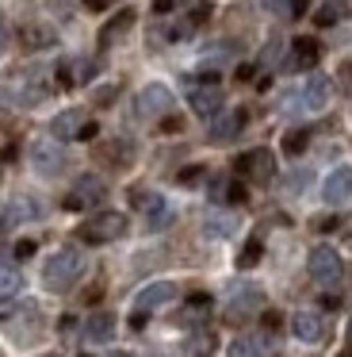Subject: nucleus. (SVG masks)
I'll use <instances>...</instances> for the list:
<instances>
[{
  "label": "nucleus",
  "mask_w": 352,
  "mask_h": 357,
  "mask_svg": "<svg viewBox=\"0 0 352 357\" xmlns=\"http://www.w3.org/2000/svg\"><path fill=\"white\" fill-rule=\"evenodd\" d=\"M84 273V257H81V250H73V246H65V250H58V254L50 257V261L42 265V284L50 288V292H65L69 284H73L77 277Z\"/></svg>",
  "instance_id": "1"
},
{
  "label": "nucleus",
  "mask_w": 352,
  "mask_h": 357,
  "mask_svg": "<svg viewBox=\"0 0 352 357\" xmlns=\"http://www.w3.org/2000/svg\"><path fill=\"white\" fill-rule=\"evenodd\" d=\"M84 242H111V238H122L127 234V215L122 211H96L88 215L81 227H77Z\"/></svg>",
  "instance_id": "2"
},
{
  "label": "nucleus",
  "mask_w": 352,
  "mask_h": 357,
  "mask_svg": "<svg viewBox=\"0 0 352 357\" xmlns=\"http://www.w3.org/2000/svg\"><path fill=\"white\" fill-rule=\"evenodd\" d=\"M310 277L318 284H341L344 277V261L333 246H314L310 250Z\"/></svg>",
  "instance_id": "3"
},
{
  "label": "nucleus",
  "mask_w": 352,
  "mask_h": 357,
  "mask_svg": "<svg viewBox=\"0 0 352 357\" xmlns=\"http://www.w3.org/2000/svg\"><path fill=\"white\" fill-rule=\"evenodd\" d=\"M31 165H35V173H42V177H58V173L65 169V150H61V142H50V139L31 142Z\"/></svg>",
  "instance_id": "4"
},
{
  "label": "nucleus",
  "mask_w": 352,
  "mask_h": 357,
  "mask_svg": "<svg viewBox=\"0 0 352 357\" xmlns=\"http://www.w3.org/2000/svg\"><path fill=\"white\" fill-rule=\"evenodd\" d=\"M237 173H241V177H249V181H257V185H268V181L275 177L272 150L257 146V150H249V154H241V158H237Z\"/></svg>",
  "instance_id": "5"
},
{
  "label": "nucleus",
  "mask_w": 352,
  "mask_h": 357,
  "mask_svg": "<svg viewBox=\"0 0 352 357\" xmlns=\"http://www.w3.org/2000/svg\"><path fill=\"white\" fill-rule=\"evenodd\" d=\"M107 196V185L96 177V173H84V177H77L73 192L65 196V208L69 211H81V208H92V204H99Z\"/></svg>",
  "instance_id": "6"
},
{
  "label": "nucleus",
  "mask_w": 352,
  "mask_h": 357,
  "mask_svg": "<svg viewBox=\"0 0 352 357\" xmlns=\"http://www.w3.org/2000/svg\"><path fill=\"white\" fill-rule=\"evenodd\" d=\"M291 331H295V338L306 342V346H321V342L329 338V323L318 311H298V315L291 319Z\"/></svg>",
  "instance_id": "7"
},
{
  "label": "nucleus",
  "mask_w": 352,
  "mask_h": 357,
  "mask_svg": "<svg viewBox=\"0 0 352 357\" xmlns=\"http://www.w3.org/2000/svg\"><path fill=\"white\" fill-rule=\"evenodd\" d=\"M260 303H264V292L260 288H237L234 292V300L226 303V319L230 323H245V319H253L260 311Z\"/></svg>",
  "instance_id": "8"
},
{
  "label": "nucleus",
  "mask_w": 352,
  "mask_h": 357,
  "mask_svg": "<svg viewBox=\"0 0 352 357\" xmlns=\"http://www.w3.org/2000/svg\"><path fill=\"white\" fill-rule=\"evenodd\" d=\"M138 112L142 116H165V112H173V89L161 85V81H153V85H145L142 93H138Z\"/></svg>",
  "instance_id": "9"
},
{
  "label": "nucleus",
  "mask_w": 352,
  "mask_h": 357,
  "mask_svg": "<svg viewBox=\"0 0 352 357\" xmlns=\"http://www.w3.org/2000/svg\"><path fill=\"white\" fill-rule=\"evenodd\" d=\"M173 296H176V284H173V280H153V284H145L142 292L134 296V311H138V315H150V311L165 307Z\"/></svg>",
  "instance_id": "10"
},
{
  "label": "nucleus",
  "mask_w": 352,
  "mask_h": 357,
  "mask_svg": "<svg viewBox=\"0 0 352 357\" xmlns=\"http://www.w3.org/2000/svg\"><path fill=\"white\" fill-rule=\"evenodd\" d=\"M191 112L203 119H214L222 112V89L218 85H191V96H188Z\"/></svg>",
  "instance_id": "11"
},
{
  "label": "nucleus",
  "mask_w": 352,
  "mask_h": 357,
  "mask_svg": "<svg viewBox=\"0 0 352 357\" xmlns=\"http://www.w3.org/2000/svg\"><path fill=\"white\" fill-rule=\"evenodd\" d=\"M321 196H326V204H349L352 200V169L349 165H337L329 173L326 185H321Z\"/></svg>",
  "instance_id": "12"
},
{
  "label": "nucleus",
  "mask_w": 352,
  "mask_h": 357,
  "mask_svg": "<svg viewBox=\"0 0 352 357\" xmlns=\"http://www.w3.org/2000/svg\"><path fill=\"white\" fill-rule=\"evenodd\" d=\"M329 93H333V85H329V77H321V73H314V77H306L303 93H298V104H303L306 112H321L329 104Z\"/></svg>",
  "instance_id": "13"
},
{
  "label": "nucleus",
  "mask_w": 352,
  "mask_h": 357,
  "mask_svg": "<svg viewBox=\"0 0 352 357\" xmlns=\"http://www.w3.org/2000/svg\"><path fill=\"white\" fill-rule=\"evenodd\" d=\"M84 123H88V116H84L81 108H69V112H61V116L50 123V131H54L58 142H73V139H81Z\"/></svg>",
  "instance_id": "14"
},
{
  "label": "nucleus",
  "mask_w": 352,
  "mask_h": 357,
  "mask_svg": "<svg viewBox=\"0 0 352 357\" xmlns=\"http://www.w3.org/2000/svg\"><path fill=\"white\" fill-rule=\"evenodd\" d=\"M96 158L104 165H111V169H127V165L134 162V142L111 139V142H104V146H96Z\"/></svg>",
  "instance_id": "15"
},
{
  "label": "nucleus",
  "mask_w": 352,
  "mask_h": 357,
  "mask_svg": "<svg viewBox=\"0 0 352 357\" xmlns=\"http://www.w3.org/2000/svg\"><path fill=\"white\" fill-rule=\"evenodd\" d=\"M245 127V112H218V116L211 119V142H230L237 139Z\"/></svg>",
  "instance_id": "16"
},
{
  "label": "nucleus",
  "mask_w": 352,
  "mask_h": 357,
  "mask_svg": "<svg viewBox=\"0 0 352 357\" xmlns=\"http://www.w3.org/2000/svg\"><path fill=\"white\" fill-rule=\"evenodd\" d=\"M321 58L318 39H295L291 43V58H287V70H314Z\"/></svg>",
  "instance_id": "17"
},
{
  "label": "nucleus",
  "mask_w": 352,
  "mask_h": 357,
  "mask_svg": "<svg viewBox=\"0 0 352 357\" xmlns=\"http://www.w3.org/2000/svg\"><path fill=\"white\" fill-rule=\"evenodd\" d=\"M134 27V12L130 8H122V12H115L111 20H107L104 27H99V47H115V43L122 39V35Z\"/></svg>",
  "instance_id": "18"
},
{
  "label": "nucleus",
  "mask_w": 352,
  "mask_h": 357,
  "mask_svg": "<svg viewBox=\"0 0 352 357\" xmlns=\"http://www.w3.org/2000/svg\"><path fill=\"white\" fill-rule=\"evenodd\" d=\"M272 342L264 334H241V338L230 342V357H268Z\"/></svg>",
  "instance_id": "19"
},
{
  "label": "nucleus",
  "mask_w": 352,
  "mask_h": 357,
  "mask_svg": "<svg viewBox=\"0 0 352 357\" xmlns=\"http://www.w3.org/2000/svg\"><path fill=\"white\" fill-rule=\"evenodd\" d=\"M19 43L27 50H50L54 43H58V31H54V27H46V24H27L19 31Z\"/></svg>",
  "instance_id": "20"
},
{
  "label": "nucleus",
  "mask_w": 352,
  "mask_h": 357,
  "mask_svg": "<svg viewBox=\"0 0 352 357\" xmlns=\"http://www.w3.org/2000/svg\"><path fill=\"white\" fill-rule=\"evenodd\" d=\"M4 211H8V223L19 227V223H27V219H38V215H42V204H38V200H27V196H19V200L4 204Z\"/></svg>",
  "instance_id": "21"
},
{
  "label": "nucleus",
  "mask_w": 352,
  "mask_h": 357,
  "mask_svg": "<svg viewBox=\"0 0 352 357\" xmlns=\"http://www.w3.org/2000/svg\"><path fill=\"white\" fill-rule=\"evenodd\" d=\"M115 334V315L111 311H96V315L88 319V326H84V338L88 342H111Z\"/></svg>",
  "instance_id": "22"
},
{
  "label": "nucleus",
  "mask_w": 352,
  "mask_h": 357,
  "mask_svg": "<svg viewBox=\"0 0 352 357\" xmlns=\"http://www.w3.org/2000/svg\"><path fill=\"white\" fill-rule=\"evenodd\" d=\"M214 349H218V338H214V331L199 326L195 334H188V354H191V357H214Z\"/></svg>",
  "instance_id": "23"
},
{
  "label": "nucleus",
  "mask_w": 352,
  "mask_h": 357,
  "mask_svg": "<svg viewBox=\"0 0 352 357\" xmlns=\"http://www.w3.org/2000/svg\"><path fill=\"white\" fill-rule=\"evenodd\" d=\"M203 231H207V238H226V234L237 231V219H234V215H222V211H214V215L203 223Z\"/></svg>",
  "instance_id": "24"
},
{
  "label": "nucleus",
  "mask_w": 352,
  "mask_h": 357,
  "mask_svg": "<svg viewBox=\"0 0 352 357\" xmlns=\"http://www.w3.org/2000/svg\"><path fill=\"white\" fill-rule=\"evenodd\" d=\"M341 16H344V4L329 0V4H321V8L314 12V24H318V27H333V24H341Z\"/></svg>",
  "instance_id": "25"
},
{
  "label": "nucleus",
  "mask_w": 352,
  "mask_h": 357,
  "mask_svg": "<svg viewBox=\"0 0 352 357\" xmlns=\"http://www.w3.org/2000/svg\"><path fill=\"white\" fill-rule=\"evenodd\" d=\"M306 146H310V131H306V127H298V131H291L287 139H283V150H287V154H303Z\"/></svg>",
  "instance_id": "26"
},
{
  "label": "nucleus",
  "mask_w": 352,
  "mask_h": 357,
  "mask_svg": "<svg viewBox=\"0 0 352 357\" xmlns=\"http://www.w3.org/2000/svg\"><path fill=\"white\" fill-rule=\"evenodd\" d=\"M260 254H264V246H260V238H253L249 246H245L241 254H237V265H241V269H253V265L260 261Z\"/></svg>",
  "instance_id": "27"
},
{
  "label": "nucleus",
  "mask_w": 352,
  "mask_h": 357,
  "mask_svg": "<svg viewBox=\"0 0 352 357\" xmlns=\"http://www.w3.org/2000/svg\"><path fill=\"white\" fill-rule=\"evenodd\" d=\"M15 292H19V273H0V303L4 300H15Z\"/></svg>",
  "instance_id": "28"
},
{
  "label": "nucleus",
  "mask_w": 352,
  "mask_h": 357,
  "mask_svg": "<svg viewBox=\"0 0 352 357\" xmlns=\"http://www.w3.org/2000/svg\"><path fill=\"white\" fill-rule=\"evenodd\" d=\"M207 16H211V4H207V0H195V8L188 12V27H191V31H195V27H203Z\"/></svg>",
  "instance_id": "29"
},
{
  "label": "nucleus",
  "mask_w": 352,
  "mask_h": 357,
  "mask_svg": "<svg viewBox=\"0 0 352 357\" xmlns=\"http://www.w3.org/2000/svg\"><path fill=\"white\" fill-rule=\"evenodd\" d=\"M337 227H341V215H318V219H314V231H321V234L337 231Z\"/></svg>",
  "instance_id": "30"
},
{
  "label": "nucleus",
  "mask_w": 352,
  "mask_h": 357,
  "mask_svg": "<svg viewBox=\"0 0 352 357\" xmlns=\"http://www.w3.org/2000/svg\"><path fill=\"white\" fill-rule=\"evenodd\" d=\"M180 185H199V181H203V169H199V165H188V169H180Z\"/></svg>",
  "instance_id": "31"
},
{
  "label": "nucleus",
  "mask_w": 352,
  "mask_h": 357,
  "mask_svg": "<svg viewBox=\"0 0 352 357\" xmlns=\"http://www.w3.org/2000/svg\"><path fill=\"white\" fill-rule=\"evenodd\" d=\"M337 73H341V89L352 96V58H349V62H341V70H337Z\"/></svg>",
  "instance_id": "32"
},
{
  "label": "nucleus",
  "mask_w": 352,
  "mask_h": 357,
  "mask_svg": "<svg viewBox=\"0 0 352 357\" xmlns=\"http://www.w3.org/2000/svg\"><path fill=\"white\" fill-rule=\"evenodd\" d=\"M58 85L61 89H73V66H69V62L58 66Z\"/></svg>",
  "instance_id": "33"
},
{
  "label": "nucleus",
  "mask_w": 352,
  "mask_h": 357,
  "mask_svg": "<svg viewBox=\"0 0 352 357\" xmlns=\"http://www.w3.org/2000/svg\"><path fill=\"white\" fill-rule=\"evenodd\" d=\"M176 4H188V0H153V12H157V16H168Z\"/></svg>",
  "instance_id": "34"
},
{
  "label": "nucleus",
  "mask_w": 352,
  "mask_h": 357,
  "mask_svg": "<svg viewBox=\"0 0 352 357\" xmlns=\"http://www.w3.org/2000/svg\"><path fill=\"white\" fill-rule=\"evenodd\" d=\"M15 257H19V261H27V257H35V242H15Z\"/></svg>",
  "instance_id": "35"
},
{
  "label": "nucleus",
  "mask_w": 352,
  "mask_h": 357,
  "mask_svg": "<svg viewBox=\"0 0 352 357\" xmlns=\"http://www.w3.org/2000/svg\"><path fill=\"white\" fill-rule=\"evenodd\" d=\"M115 100V85H107V89H96V104H111Z\"/></svg>",
  "instance_id": "36"
},
{
  "label": "nucleus",
  "mask_w": 352,
  "mask_h": 357,
  "mask_svg": "<svg viewBox=\"0 0 352 357\" xmlns=\"http://www.w3.org/2000/svg\"><path fill=\"white\" fill-rule=\"evenodd\" d=\"M280 323H283L280 311H264V326H268V331H280Z\"/></svg>",
  "instance_id": "37"
},
{
  "label": "nucleus",
  "mask_w": 352,
  "mask_h": 357,
  "mask_svg": "<svg viewBox=\"0 0 352 357\" xmlns=\"http://www.w3.org/2000/svg\"><path fill=\"white\" fill-rule=\"evenodd\" d=\"M96 135H99V127H96V123H92V119H88V123H84V131H81V142L96 139Z\"/></svg>",
  "instance_id": "38"
},
{
  "label": "nucleus",
  "mask_w": 352,
  "mask_h": 357,
  "mask_svg": "<svg viewBox=\"0 0 352 357\" xmlns=\"http://www.w3.org/2000/svg\"><path fill=\"white\" fill-rule=\"evenodd\" d=\"M306 4H310V0H291V16H303Z\"/></svg>",
  "instance_id": "39"
},
{
  "label": "nucleus",
  "mask_w": 352,
  "mask_h": 357,
  "mask_svg": "<svg viewBox=\"0 0 352 357\" xmlns=\"http://www.w3.org/2000/svg\"><path fill=\"white\" fill-rule=\"evenodd\" d=\"M73 326H77V323H73V315L61 319V334H73Z\"/></svg>",
  "instance_id": "40"
},
{
  "label": "nucleus",
  "mask_w": 352,
  "mask_h": 357,
  "mask_svg": "<svg viewBox=\"0 0 352 357\" xmlns=\"http://www.w3.org/2000/svg\"><path fill=\"white\" fill-rule=\"evenodd\" d=\"M4 39H8V31H4V24H0V47H4Z\"/></svg>",
  "instance_id": "41"
},
{
  "label": "nucleus",
  "mask_w": 352,
  "mask_h": 357,
  "mask_svg": "<svg viewBox=\"0 0 352 357\" xmlns=\"http://www.w3.org/2000/svg\"><path fill=\"white\" fill-rule=\"evenodd\" d=\"M341 357H352V346H349V349H344V354H341Z\"/></svg>",
  "instance_id": "42"
},
{
  "label": "nucleus",
  "mask_w": 352,
  "mask_h": 357,
  "mask_svg": "<svg viewBox=\"0 0 352 357\" xmlns=\"http://www.w3.org/2000/svg\"><path fill=\"white\" fill-rule=\"evenodd\" d=\"M349 346H352V323H349Z\"/></svg>",
  "instance_id": "43"
},
{
  "label": "nucleus",
  "mask_w": 352,
  "mask_h": 357,
  "mask_svg": "<svg viewBox=\"0 0 352 357\" xmlns=\"http://www.w3.org/2000/svg\"><path fill=\"white\" fill-rule=\"evenodd\" d=\"M0 273H4V257H0Z\"/></svg>",
  "instance_id": "44"
},
{
  "label": "nucleus",
  "mask_w": 352,
  "mask_h": 357,
  "mask_svg": "<svg viewBox=\"0 0 352 357\" xmlns=\"http://www.w3.org/2000/svg\"><path fill=\"white\" fill-rule=\"evenodd\" d=\"M111 357H127V354H111Z\"/></svg>",
  "instance_id": "45"
},
{
  "label": "nucleus",
  "mask_w": 352,
  "mask_h": 357,
  "mask_svg": "<svg viewBox=\"0 0 352 357\" xmlns=\"http://www.w3.org/2000/svg\"><path fill=\"white\" fill-rule=\"evenodd\" d=\"M42 357H58V354H42Z\"/></svg>",
  "instance_id": "46"
},
{
  "label": "nucleus",
  "mask_w": 352,
  "mask_h": 357,
  "mask_svg": "<svg viewBox=\"0 0 352 357\" xmlns=\"http://www.w3.org/2000/svg\"><path fill=\"white\" fill-rule=\"evenodd\" d=\"M272 4H275V0H272Z\"/></svg>",
  "instance_id": "47"
}]
</instances>
